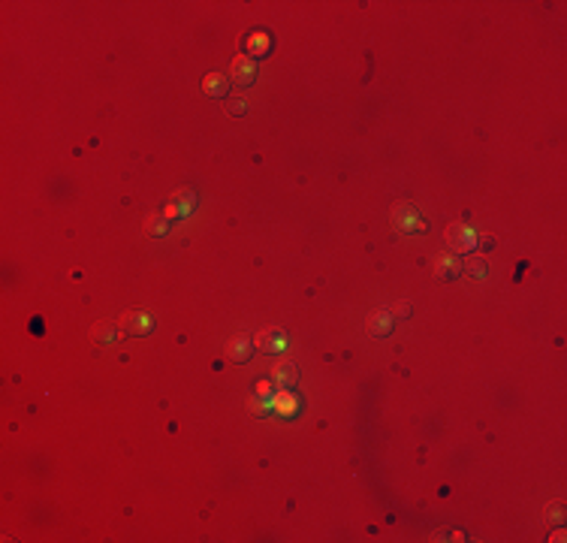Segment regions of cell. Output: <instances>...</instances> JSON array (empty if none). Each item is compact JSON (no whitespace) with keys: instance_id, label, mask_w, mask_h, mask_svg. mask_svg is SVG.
<instances>
[{"instance_id":"1","label":"cell","mask_w":567,"mask_h":543,"mask_svg":"<svg viewBox=\"0 0 567 543\" xmlns=\"http://www.w3.org/2000/svg\"><path fill=\"white\" fill-rule=\"evenodd\" d=\"M447 244H450V254H471L477 248V232L468 223H450L447 227Z\"/></svg>"},{"instance_id":"2","label":"cell","mask_w":567,"mask_h":543,"mask_svg":"<svg viewBox=\"0 0 567 543\" xmlns=\"http://www.w3.org/2000/svg\"><path fill=\"white\" fill-rule=\"evenodd\" d=\"M392 223L404 232H423L425 230V220L416 215L413 206H408V202H399V206H392Z\"/></svg>"},{"instance_id":"3","label":"cell","mask_w":567,"mask_h":543,"mask_svg":"<svg viewBox=\"0 0 567 543\" xmlns=\"http://www.w3.org/2000/svg\"><path fill=\"white\" fill-rule=\"evenodd\" d=\"M254 347L260 350V354H284L287 332L284 329H263V332L254 335Z\"/></svg>"},{"instance_id":"4","label":"cell","mask_w":567,"mask_h":543,"mask_svg":"<svg viewBox=\"0 0 567 543\" xmlns=\"http://www.w3.org/2000/svg\"><path fill=\"white\" fill-rule=\"evenodd\" d=\"M118 326H121V332H127V335H148V332H151V317H148L145 311H136V308H133V311H124L121 314V323H118Z\"/></svg>"},{"instance_id":"5","label":"cell","mask_w":567,"mask_h":543,"mask_svg":"<svg viewBox=\"0 0 567 543\" xmlns=\"http://www.w3.org/2000/svg\"><path fill=\"white\" fill-rule=\"evenodd\" d=\"M269 404H272L275 413H281V417H287V420H293L296 413H299V399L293 396V389H281V387H278L275 396L269 399Z\"/></svg>"},{"instance_id":"6","label":"cell","mask_w":567,"mask_h":543,"mask_svg":"<svg viewBox=\"0 0 567 543\" xmlns=\"http://www.w3.org/2000/svg\"><path fill=\"white\" fill-rule=\"evenodd\" d=\"M272 380H275L281 389H296V383H299V366H296L293 359L278 362V366L272 368Z\"/></svg>"},{"instance_id":"7","label":"cell","mask_w":567,"mask_h":543,"mask_svg":"<svg viewBox=\"0 0 567 543\" xmlns=\"http://www.w3.org/2000/svg\"><path fill=\"white\" fill-rule=\"evenodd\" d=\"M230 76L235 79V85H242V88H248V85H254V79H256V61H254V58H248V55L235 58V61H232Z\"/></svg>"},{"instance_id":"8","label":"cell","mask_w":567,"mask_h":543,"mask_svg":"<svg viewBox=\"0 0 567 543\" xmlns=\"http://www.w3.org/2000/svg\"><path fill=\"white\" fill-rule=\"evenodd\" d=\"M230 85H232V79H227L223 73H208V76L202 79V91H206V97L227 100L230 97Z\"/></svg>"},{"instance_id":"9","label":"cell","mask_w":567,"mask_h":543,"mask_svg":"<svg viewBox=\"0 0 567 543\" xmlns=\"http://www.w3.org/2000/svg\"><path fill=\"white\" fill-rule=\"evenodd\" d=\"M366 326H368V332H371L374 338H387V335L392 332V326H395L392 314H390V308L371 311V314H368V320H366Z\"/></svg>"},{"instance_id":"10","label":"cell","mask_w":567,"mask_h":543,"mask_svg":"<svg viewBox=\"0 0 567 543\" xmlns=\"http://www.w3.org/2000/svg\"><path fill=\"white\" fill-rule=\"evenodd\" d=\"M254 338H248V335H235V338H230L227 342V356L232 359V362H248L251 356H254Z\"/></svg>"},{"instance_id":"11","label":"cell","mask_w":567,"mask_h":543,"mask_svg":"<svg viewBox=\"0 0 567 543\" xmlns=\"http://www.w3.org/2000/svg\"><path fill=\"white\" fill-rule=\"evenodd\" d=\"M435 275L441 281H456L459 275H462V263L456 260V254H441V257L435 260Z\"/></svg>"},{"instance_id":"12","label":"cell","mask_w":567,"mask_h":543,"mask_svg":"<svg viewBox=\"0 0 567 543\" xmlns=\"http://www.w3.org/2000/svg\"><path fill=\"white\" fill-rule=\"evenodd\" d=\"M118 338H121V326H115L109 320H100L97 326L91 329V342L94 344H118Z\"/></svg>"},{"instance_id":"13","label":"cell","mask_w":567,"mask_h":543,"mask_svg":"<svg viewBox=\"0 0 567 543\" xmlns=\"http://www.w3.org/2000/svg\"><path fill=\"white\" fill-rule=\"evenodd\" d=\"M269 49H272V39H269V34H263V30H254V34L244 39L248 58H263V55H269Z\"/></svg>"},{"instance_id":"14","label":"cell","mask_w":567,"mask_h":543,"mask_svg":"<svg viewBox=\"0 0 567 543\" xmlns=\"http://www.w3.org/2000/svg\"><path fill=\"white\" fill-rule=\"evenodd\" d=\"M169 206L178 211V218H187L190 211H194V206H197V194L194 190H187V187H181V190H175V194L169 196Z\"/></svg>"},{"instance_id":"15","label":"cell","mask_w":567,"mask_h":543,"mask_svg":"<svg viewBox=\"0 0 567 543\" xmlns=\"http://www.w3.org/2000/svg\"><path fill=\"white\" fill-rule=\"evenodd\" d=\"M145 232H148V236H166V232H169L166 215H148L145 218Z\"/></svg>"},{"instance_id":"16","label":"cell","mask_w":567,"mask_h":543,"mask_svg":"<svg viewBox=\"0 0 567 543\" xmlns=\"http://www.w3.org/2000/svg\"><path fill=\"white\" fill-rule=\"evenodd\" d=\"M462 272H471L474 278H486V260H480V257H468V260L462 263Z\"/></svg>"},{"instance_id":"17","label":"cell","mask_w":567,"mask_h":543,"mask_svg":"<svg viewBox=\"0 0 567 543\" xmlns=\"http://www.w3.org/2000/svg\"><path fill=\"white\" fill-rule=\"evenodd\" d=\"M547 525H564V504H552L547 507Z\"/></svg>"},{"instance_id":"18","label":"cell","mask_w":567,"mask_h":543,"mask_svg":"<svg viewBox=\"0 0 567 543\" xmlns=\"http://www.w3.org/2000/svg\"><path fill=\"white\" fill-rule=\"evenodd\" d=\"M227 112H230V115H235V118H239V115H244V112H248V100H242V97H235V100H227Z\"/></svg>"},{"instance_id":"19","label":"cell","mask_w":567,"mask_h":543,"mask_svg":"<svg viewBox=\"0 0 567 543\" xmlns=\"http://www.w3.org/2000/svg\"><path fill=\"white\" fill-rule=\"evenodd\" d=\"M390 314H392V320H404V317H411V305L408 302H395L392 308H390Z\"/></svg>"},{"instance_id":"20","label":"cell","mask_w":567,"mask_h":543,"mask_svg":"<svg viewBox=\"0 0 567 543\" xmlns=\"http://www.w3.org/2000/svg\"><path fill=\"white\" fill-rule=\"evenodd\" d=\"M254 396H260V399H266L269 401L275 392H272V383L269 380H256V387H254Z\"/></svg>"}]
</instances>
